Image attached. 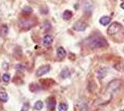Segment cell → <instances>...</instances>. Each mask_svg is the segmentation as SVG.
Instances as JSON below:
<instances>
[{"mask_svg":"<svg viewBox=\"0 0 124 111\" xmlns=\"http://www.w3.org/2000/svg\"><path fill=\"white\" fill-rule=\"evenodd\" d=\"M88 44H89L90 47L92 48H101L104 47V46H107L108 43H107V40L104 37L95 35V36H93L90 39H88Z\"/></svg>","mask_w":124,"mask_h":111,"instance_id":"cell-1","label":"cell"},{"mask_svg":"<svg viewBox=\"0 0 124 111\" xmlns=\"http://www.w3.org/2000/svg\"><path fill=\"white\" fill-rule=\"evenodd\" d=\"M121 24L119 23V22H113L110 26L108 27V33L109 35H113V34H116L117 32H119L120 30H121Z\"/></svg>","mask_w":124,"mask_h":111,"instance_id":"cell-2","label":"cell"},{"mask_svg":"<svg viewBox=\"0 0 124 111\" xmlns=\"http://www.w3.org/2000/svg\"><path fill=\"white\" fill-rule=\"evenodd\" d=\"M51 69V67L49 65H44V66H41L37 69L36 72H35V75L37 77H42L44 76L45 74H46L49 72V70Z\"/></svg>","mask_w":124,"mask_h":111,"instance_id":"cell-3","label":"cell"},{"mask_svg":"<svg viewBox=\"0 0 124 111\" xmlns=\"http://www.w3.org/2000/svg\"><path fill=\"white\" fill-rule=\"evenodd\" d=\"M120 83L121 81L119 80H115V81H112L108 85V91L110 92V94H112L114 91L117 90L120 86Z\"/></svg>","mask_w":124,"mask_h":111,"instance_id":"cell-4","label":"cell"},{"mask_svg":"<svg viewBox=\"0 0 124 111\" xmlns=\"http://www.w3.org/2000/svg\"><path fill=\"white\" fill-rule=\"evenodd\" d=\"M46 106H47V108L50 111H53L55 109V107H56V100H55V97L51 96V97H49V98L47 99Z\"/></svg>","mask_w":124,"mask_h":111,"instance_id":"cell-5","label":"cell"},{"mask_svg":"<svg viewBox=\"0 0 124 111\" xmlns=\"http://www.w3.org/2000/svg\"><path fill=\"white\" fill-rule=\"evenodd\" d=\"M73 29L75 31H78V32H83L86 29V24L82 22V21H78L73 25Z\"/></svg>","mask_w":124,"mask_h":111,"instance_id":"cell-6","label":"cell"},{"mask_svg":"<svg viewBox=\"0 0 124 111\" xmlns=\"http://www.w3.org/2000/svg\"><path fill=\"white\" fill-rule=\"evenodd\" d=\"M53 41H54L53 37L51 35H49V34H46V35H45L44 38H43V44L45 46H50L52 44H53Z\"/></svg>","mask_w":124,"mask_h":111,"instance_id":"cell-7","label":"cell"},{"mask_svg":"<svg viewBox=\"0 0 124 111\" xmlns=\"http://www.w3.org/2000/svg\"><path fill=\"white\" fill-rule=\"evenodd\" d=\"M57 55L60 59H63V58L66 57L67 53H66V50L62 47V46H60V47H58L57 49Z\"/></svg>","mask_w":124,"mask_h":111,"instance_id":"cell-8","label":"cell"},{"mask_svg":"<svg viewBox=\"0 0 124 111\" xmlns=\"http://www.w3.org/2000/svg\"><path fill=\"white\" fill-rule=\"evenodd\" d=\"M110 21H111V18L108 16H104L99 20V22H100L102 25H104V26L108 25V23L110 22Z\"/></svg>","mask_w":124,"mask_h":111,"instance_id":"cell-9","label":"cell"},{"mask_svg":"<svg viewBox=\"0 0 124 111\" xmlns=\"http://www.w3.org/2000/svg\"><path fill=\"white\" fill-rule=\"evenodd\" d=\"M8 100V95L6 93L5 91H2L0 92V101H2L3 103H6Z\"/></svg>","mask_w":124,"mask_h":111,"instance_id":"cell-10","label":"cell"},{"mask_svg":"<svg viewBox=\"0 0 124 111\" xmlns=\"http://www.w3.org/2000/svg\"><path fill=\"white\" fill-rule=\"evenodd\" d=\"M8 32V28L7 25H2V27L0 28V34L2 37H5Z\"/></svg>","mask_w":124,"mask_h":111,"instance_id":"cell-11","label":"cell"},{"mask_svg":"<svg viewBox=\"0 0 124 111\" xmlns=\"http://www.w3.org/2000/svg\"><path fill=\"white\" fill-rule=\"evenodd\" d=\"M62 16H63V19H64L65 21H69V20L72 17V12L70 10H65Z\"/></svg>","mask_w":124,"mask_h":111,"instance_id":"cell-12","label":"cell"},{"mask_svg":"<svg viewBox=\"0 0 124 111\" xmlns=\"http://www.w3.org/2000/svg\"><path fill=\"white\" fill-rule=\"evenodd\" d=\"M60 76H61L63 79H67L70 76V71L69 69H64L62 70V72L60 73Z\"/></svg>","mask_w":124,"mask_h":111,"instance_id":"cell-13","label":"cell"},{"mask_svg":"<svg viewBox=\"0 0 124 111\" xmlns=\"http://www.w3.org/2000/svg\"><path fill=\"white\" fill-rule=\"evenodd\" d=\"M43 107H44V103L42 101L39 100L35 102V104H34V109L35 110H41Z\"/></svg>","mask_w":124,"mask_h":111,"instance_id":"cell-14","label":"cell"},{"mask_svg":"<svg viewBox=\"0 0 124 111\" xmlns=\"http://www.w3.org/2000/svg\"><path fill=\"white\" fill-rule=\"evenodd\" d=\"M67 110H68L67 104H65V103H61V104L58 106V111H67Z\"/></svg>","mask_w":124,"mask_h":111,"instance_id":"cell-15","label":"cell"},{"mask_svg":"<svg viewBox=\"0 0 124 111\" xmlns=\"http://www.w3.org/2000/svg\"><path fill=\"white\" fill-rule=\"evenodd\" d=\"M2 80H3V81H5V82H8V81H10V75H9L8 73L3 74V76H2Z\"/></svg>","mask_w":124,"mask_h":111,"instance_id":"cell-16","label":"cell"},{"mask_svg":"<svg viewBox=\"0 0 124 111\" xmlns=\"http://www.w3.org/2000/svg\"><path fill=\"white\" fill-rule=\"evenodd\" d=\"M44 29H45V31H49L51 29V24L48 21H46L44 23Z\"/></svg>","mask_w":124,"mask_h":111,"instance_id":"cell-17","label":"cell"},{"mask_svg":"<svg viewBox=\"0 0 124 111\" xmlns=\"http://www.w3.org/2000/svg\"><path fill=\"white\" fill-rule=\"evenodd\" d=\"M28 109H29V104L26 103L25 105L23 106V108L21 109V111H28Z\"/></svg>","mask_w":124,"mask_h":111,"instance_id":"cell-18","label":"cell"},{"mask_svg":"<svg viewBox=\"0 0 124 111\" xmlns=\"http://www.w3.org/2000/svg\"><path fill=\"white\" fill-rule=\"evenodd\" d=\"M120 7H121L122 9H124V2H122V3H121V5H120Z\"/></svg>","mask_w":124,"mask_h":111,"instance_id":"cell-19","label":"cell"}]
</instances>
